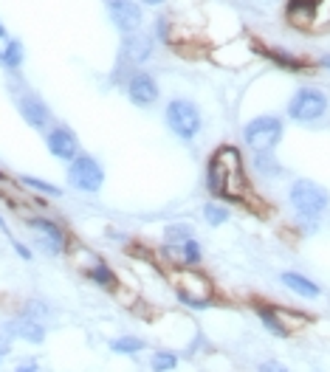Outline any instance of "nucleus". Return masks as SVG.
Returning a JSON list of instances; mask_svg holds the SVG:
<instances>
[{
  "label": "nucleus",
  "instance_id": "obj_16",
  "mask_svg": "<svg viewBox=\"0 0 330 372\" xmlns=\"http://www.w3.org/2000/svg\"><path fill=\"white\" fill-rule=\"evenodd\" d=\"M6 333L18 336V338H23V341H29V344H43V338H46V327H43L37 319H32V316L12 319V321L6 324Z\"/></svg>",
  "mask_w": 330,
  "mask_h": 372
},
{
  "label": "nucleus",
  "instance_id": "obj_12",
  "mask_svg": "<svg viewBox=\"0 0 330 372\" xmlns=\"http://www.w3.org/2000/svg\"><path fill=\"white\" fill-rule=\"evenodd\" d=\"M152 48H155L152 37L144 34V32L138 29V32L121 34V48H119V54H121V62H124V65L136 68V65H141V62H147V60L152 57Z\"/></svg>",
  "mask_w": 330,
  "mask_h": 372
},
{
  "label": "nucleus",
  "instance_id": "obj_20",
  "mask_svg": "<svg viewBox=\"0 0 330 372\" xmlns=\"http://www.w3.org/2000/svg\"><path fill=\"white\" fill-rule=\"evenodd\" d=\"M257 307V316H260V321H263V327L268 330V333H274V336H279V338H288L291 333L282 327V321H279V316H277V310L271 307V305H254Z\"/></svg>",
  "mask_w": 330,
  "mask_h": 372
},
{
  "label": "nucleus",
  "instance_id": "obj_29",
  "mask_svg": "<svg viewBox=\"0 0 330 372\" xmlns=\"http://www.w3.org/2000/svg\"><path fill=\"white\" fill-rule=\"evenodd\" d=\"M9 240H12V248H15V251H18V254H20L23 260H32V257H34V254L29 251V246H23L20 240H15V237H9Z\"/></svg>",
  "mask_w": 330,
  "mask_h": 372
},
{
  "label": "nucleus",
  "instance_id": "obj_13",
  "mask_svg": "<svg viewBox=\"0 0 330 372\" xmlns=\"http://www.w3.org/2000/svg\"><path fill=\"white\" fill-rule=\"evenodd\" d=\"M127 99L136 107H150L158 102V82L152 79V74L147 71H136L127 79Z\"/></svg>",
  "mask_w": 330,
  "mask_h": 372
},
{
  "label": "nucleus",
  "instance_id": "obj_33",
  "mask_svg": "<svg viewBox=\"0 0 330 372\" xmlns=\"http://www.w3.org/2000/svg\"><path fill=\"white\" fill-rule=\"evenodd\" d=\"M0 232H4L6 237H12V232H9V226H6V220H4V215H0Z\"/></svg>",
  "mask_w": 330,
  "mask_h": 372
},
{
  "label": "nucleus",
  "instance_id": "obj_15",
  "mask_svg": "<svg viewBox=\"0 0 330 372\" xmlns=\"http://www.w3.org/2000/svg\"><path fill=\"white\" fill-rule=\"evenodd\" d=\"M260 54L265 60H271L282 71H291V74H308L310 71V62L308 60H302V57H296V54H291L285 48H260Z\"/></svg>",
  "mask_w": 330,
  "mask_h": 372
},
{
  "label": "nucleus",
  "instance_id": "obj_2",
  "mask_svg": "<svg viewBox=\"0 0 330 372\" xmlns=\"http://www.w3.org/2000/svg\"><path fill=\"white\" fill-rule=\"evenodd\" d=\"M170 282H173V288H176L178 302L187 305V307L204 310V307H209V305L215 302V299H212V296H215L212 279H209L204 271L192 268V265H176V268L170 271Z\"/></svg>",
  "mask_w": 330,
  "mask_h": 372
},
{
  "label": "nucleus",
  "instance_id": "obj_7",
  "mask_svg": "<svg viewBox=\"0 0 330 372\" xmlns=\"http://www.w3.org/2000/svg\"><path fill=\"white\" fill-rule=\"evenodd\" d=\"M327 107H330L327 93L316 91V88H299V91L291 96V102H288V116H291L293 121L313 124V121H319V119L327 113Z\"/></svg>",
  "mask_w": 330,
  "mask_h": 372
},
{
  "label": "nucleus",
  "instance_id": "obj_5",
  "mask_svg": "<svg viewBox=\"0 0 330 372\" xmlns=\"http://www.w3.org/2000/svg\"><path fill=\"white\" fill-rule=\"evenodd\" d=\"M282 119L279 116H257L243 127V138L254 152H274L282 141Z\"/></svg>",
  "mask_w": 330,
  "mask_h": 372
},
{
  "label": "nucleus",
  "instance_id": "obj_22",
  "mask_svg": "<svg viewBox=\"0 0 330 372\" xmlns=\"http://www.w3.org/2000/svg\"><path fill=\"white\" fill-rule=\"evenodd\" d=\"M18 183H23L26 190L40 192V195H51V198H60V195H62L60 186H54V183H48V180H40V178H32V175H20Z\"/></svg>",
  "mask_w": 330,
  "mask_h": 372
},
{
  "label": "nucleus",
  "instance_id": "obj_34",
  "mask_svg": "<svg viewBox=\"0 0 330 372\" xmlns=\"http://www.w3.org/2000/svg\"><path fill=\"white\" fill-rule=\"evenodd\" d=\"M6 37H9V34H6V26L0 23V40H6Z\"/></svg>",
  "mask_w": 330,
  "mask_h": 372
},
{
  "label": "nucleus",
  "instance_id": "obj_35",
  "mask_svg": "<svg viewBox=\"0 0 330 372\" xmlns=\"http://www.w3.org/2000/svg\"><path fill=\"white\" fill-rule=\"evenodd\" d=\"M0 361H4V344H0Z\"/></svg>",
  "mask_w": 330,
  "mask_h": 372
},
{
  "label": "nucleus",
  "instance_id": "obj_19",
  "mask_svg": "<svg viewBox=\"0 0 330 372\" xmlns=\"http://www.w3.org/2000/svg\"><path fill=\"white\" fill-rule=\"evenodd\" d=\"M0 195H4L9 204H12V209H23V206H29V201L23 198V183H15V180H9L6 175H0Z\"/></svg>",
  "mask_w": 330,
  "mask_h": 372
},
{
  "label": "nucleus",
  "instance_id": "obj_27",
  "mask_svg": "<svg viewBox=\"0 0 330 372\" xmlns=\"http://www.w3.org/2000/svg\"><path fill=\"white\" fill-rule=\"evenodd\" d=\"M204 220L209 226H223L229 220V209L226 206H218V204H206L204 206Z\"/></svg>",
  "mask_w": 330,
  "mask_h": 372
},
{
  "label": "nucleus",
  "instance_id": "obj_26",
  "mask_svg": "<svg viewBox=\"0 0 330 372\" xmlns=\"http://www.w3.org/2000/svg\"><path fill=\"white\" fill-rule=\"evenodd\" d=\"M201 260H204V246L192 237V240H187L184 246H181V265H201Z\"/></svg>",
  "mask_w": 330,
  "mask_h": 372
},
{
  "label": "nucleus",
  "instance_id": "obj_14",
  "mask_svg": "<svg viewBox=\"0 0 330 372\" xmlns=\"http://www.w3.org/2000/svg\"><path fill=\"white\" fill-rule=\"evenodd\" d=\"M82 274L96 285V288H102V291H116L119 288V277H116V271L105 263V260H99L93 251H91V257H88V265L82 268Z\"/></svg>",
  "mask_w": 330,
  "mask_h": 372
},
{
  "label": "nucleus",
  "instance_id": "obj_18",
  "mask_svg": "<svg viewBox=\"0 0 330 372\" xmlns=\"http://www.w3.org/2000/svg\"><path fill=\"white\" fill-rule=\"evenodd\" d=\"M23 60H26V51H23L20 40H9L4 48H0V65L9 68V71H20Z\"/></svg>",
  "mask_w": 330,
  "mask_h": 372
},
{
  "label": "nucleus",
  "instance_id": "obj_31",
  "mask_svg": "<svg viewBox=\"0 0 330 372\" xmlns=\"http://www.w3.org/2000/svg\"><path fill=\"white\" fill-rule=\"evenodd\" d=\"M138 4H141V6H150V9H158V6L167 4V0H138Z\"/></svg>",
  "mask_w": 330,
  "mask_h": 372
},
{
  "label": "nucleus",
  "instance_id": "obj_21",
  "mask_svg": "<svg viewBox=\"0 0 330 372\" xmlns=\"http://www.w3.org/2000/svg\"><path fill=\"white\" fill-rule=\"evenodd\" d=\"M187 240H192V226L190 223H170L164 229V243L167 246H184Z\"/></svg>",
  "mask_w": 330,
  "mask_h": 372
},
{
  "label": "nucleus",
  "instance_id": "obj_30",
  "mask_svg": "<svg viewBox=\"0 0 330 372\" xmlns=\"http://www.w3.org/2000/svg\"><path fill=\"white\" fill-rule=\"evenodd\" d=\"M15 372H40V364H37V361H26V364H20Z\"/></svg>",
  "mask_w": 330,
  "mask_h": 372
},
{
  "label": "nucleus",
  "instance_id": "obj_4",
  "mask_svg": "<svg viewBox=\"0 0 330 372\" xmlns=\"http://www.w3.org/2000/svg\"><path fill=\"white\" fill-rule=\"evenodd\" d=\"M164 119H167V127L181 138V141H192L201 127H204V119H201V110L195 102L190 99H170L167 110H164Z\"/></svg>",
  "mask_w": 330,
  "mask_h": 372
},
{
  "label": "nucleus",
  "instance_id": "obj_28",
  "mask_svg": "<svg viewBox=\"0 0 330 372\" xmlns=\"http://www.w3.org/2000/svg\"><path fill=\"white\" fill-rule=\"evenodd\" d=\"M257 372H288V369H285V364H279V361H265V364H260Z\"/></svg>",
  "mask_w": 330,
  "mask_h": 372
},
{
  "label": "nucleus",
  "instance_id": "obj_11",
  "mask_svg": "<svg viewBox=\"0 0 330 372\" xmlns=\"http://www.w3.org/2000/svg\"><path fill=\"white\" fill-rule=\"evenodd\" d=\"M46 147H48V152H51L57 161H65V164H71V161L79 155V138H77V133H74L71 127H65V124H54V127L46 133Z\"/></svg>",
  "mask_w": 330,
  "mask_h": 372
},
{
  "label": "nucleus",
  "instance_id": "obj_9",
  "mask_svg": "<svg viewBox=\"0 0 330 372\" xmlns=\"http://www.w3.org/2000/svg\"><path fill=\"white\" fill-rule=\"evenodd\" d=\"M15 102H18V110H20V116H23V121H26L29 127H34V130H48V127H51L54 113H51V107L43 102V96H37V93L29 91V88H20V91L15 93Z\"/></svg>",
  "mask_w": 330,
  "mask_h": 372
},
{
  "label": "nucleus",
  "instance_id": "obj_23",
  "mask_svg": "<svg viewBox=\"0 0 330 372\" xmlns=\"http://www.w3.org/2000/svg\"><path fill=\"white\" fill-rule=\"evenodd\" d=\"M144 347H147V341H144V338H136V336H121V338L110 341V350H113V352H121V355H136V352H141Z\"/></svg>",
  "mask_w": 330,
  "mask_h": 372
},
{
  "label": "nucleus",
  "instance_id": "obj_6",
  "mask_svg": "<svg viewBox=\"0 0 330 372\" xmlns=\"http://www.w3.org/2000/svg\"><path fill=\"white\" fill-rule=\"evenodd\" d=\"M68 183L79 192H88V195H96L102 186H105V169L102 164L88 155V152H79L71 164H68Z\"/></svg>",
  "mask_w": 330,
  "mask_h": 372
},
{
  "label": "nucleus",
  "instance_id": "obj_3",
  "mask_svg": "<svg viewBox=\"0 0 330 372\" xmlns=\"http://www.w3.org/2000/svg\"><path fill=\"white\" fill-rule=\"evenodd\" d=\"M288 201H291L293 212H296L302 220L316 223V220L327 212V206H330V192L324 190L322 183H316V180L299 178V180H293V183H291V190H288Z\"/></svg>",
  "mask_w": 330,
  "mask_h": 372
},
{
  "label": "nucleus",
  "instance_id": "obj_8",
  "mask_svg": "<svg viewBox=\"0 0 330 372\" xmlns=\"http://www.w3.org/2000/svg\"><path fill=\"white\" fill-rule=\"evenodd\" d=\"M26 226L32 229L34 243H37V248H40V251H46V254H51V257H57V254L68 251L71 234H68V232H65L57 220L37 215V218H29V220H26Z\"/></svg>",
  "mask_w": 330,
  "mask_h": 372
},
{
  "label": "nucleus",
  "instance_id": "obj_10",
  "mask_svg": "<svg viewBox=\"0 0 330 372\" xmlns=\"http://www.w3.org/2000/svg\"><path fill=\"white\" fill-rule=\"evenodd\" d=\"M105 9H107L110 23L121 34L138 32L141 23H144V6L138 4V0H105Z\"/></svg>",
  "mask_w": 330,
  "mask_h": 372
},
{
  "label": "nucleus",
  "instance_id": "obj_25",
  "mask_svg": "<svg viewBox=\"0 0 330 372\" xmlns=\"http://www.w3.org/2000/svg\"><path fill=\"white\" fill-rule=\"evenodd\" d=\"M254 169L260 175H268V178H274V175L282 172V166L277 164V158L271 152H254Z\"/></svg>",
  "mask_w": 330,
  "mask_h": 372
},
{
  "label": "nucleus",
  "instance_id": "obj_1",
  "mask_svg": "<svg viewBox=\"0 0 330 372\" xmlns=\"http://www.w3.org/2000/svg\"><path fill=\"white\" fill-rule=\"evenodd\" d=\"M206 190L226 204H249L251 183L246 178V164L237 147L223 144L206 161Z\"/></svg>",
  "mask_w": 330,
  "mask_h": 372
},
{
  "label": "nucleus",
  "instance_id": "obj_24",
  "mask_svg": "<svg viewBox=\"0 0 330 372\" xmlns=\"http://www.w3.org/2000/svg\"><path fill=\"white\" fill-rule=\"evenodd\" d=\"M150 366H152V372H170V369L178 366V355L170 352V350H158V352H152Z\"/></svg>",
  "mask_w": 330,
  "mask_h": 372
},
{
  "label": "nucleus",
  "instance_id": "obj_32",
  "mask_svg": "<svg viewBox=\"0 0 330 372\" xmlns=\"http://www.w3.org/2000/svg\"><path fill=\"white\" fill-rule=\"evenodd\" d=\"M319 65H322L324 71H330V54H324V57H319Z\"/></svg>",
  "mask_w": 330,
  "mask_h": 372
},
{
  "label": "nucleus",
  "instance_id": "obj_17",
  "mask_svg": "<svg viewBox=\"0 0 330 372\" xmlns=\"http://www.w3.org/2000/svg\"><path fill=\"white\" fill-rule=\"evenodd\" d=\"M282 285L285 288H291L296 296H305V299H316L322 291H319V285L313 282V279H308V277H302V274H296V271H285L282 277Z\"/></svg>",
  "mask_w": 330,
  "mask_h": 372
}]
</instances>
